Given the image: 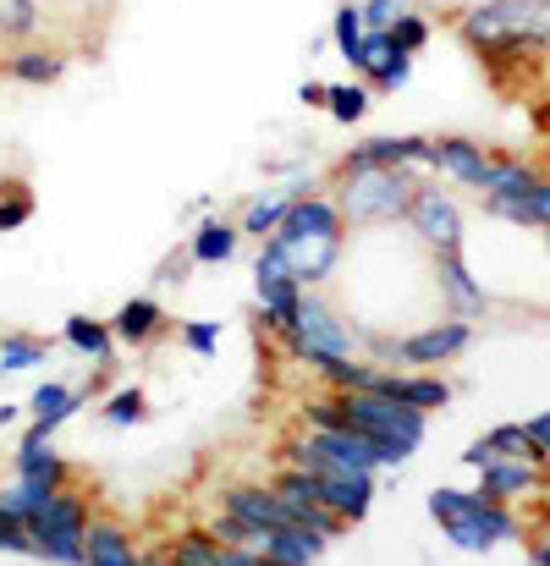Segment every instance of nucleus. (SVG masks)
I'll return each instance as SVG.
<instances>
[{
    "label": "nucleus",
    "instance_id": "obj_17",
    "mask_svg": "<svg viewBox=\"0 0 550 566\" xmlns=\"http://www.w3.org/2000/svg\"><path fill=\"white\" fill-rule=\"evenodd\" d=\"M259 551H264L270 562H281V566H314L320 556H325V534L309 528V523H287V528L259 534Z\"/></svg>",
    "mask_w": 550,
    "mask_h": 566
},
{
    "label": "nucleus",
    "instance_id": "obj_34",
    "mask_svg": "<svg viewBox=\"0 0 550 566\" xmlns=\"http://www.w3.org/2000/svg\"><path fill=\"white\" fill-rule=\"evenodd\" d=\"M385 33H391V44H396V50H413V55H418V50L429 44V17H418V11H402V17H396Z\"/></svg>",
    "mask_w": 550,
    "mask_h": 566
},
{
    "label": "nucleus",
    "instance_id": "obj_40",
    "mask_svg": "<svg viewBox=\"0 0 550 566\" xmlns=\"http://www.w3.org/2000/svg\"><path fill=\"white\" fill-rule=\"evenodd\" d=\"M364 6V22L369 28H391L402 17V0H359Z\"/></svg>",
    "mask_w": 550,
    "mask_h": 566
},
{
    "label": "nucleus",
    "instance_id": "obj_32",
    "mask_svg": "<svg viewBox=\"0 0 550 566\" xmlns=\"http://www.w3.org/2000/svg\"><path fill=\"white\" fill-rule=\"evenodd\" d=\"M144 412H149V401H144V390H138V385H127V390H116V396L105 401V418H111L116 429L144 423Z\"/></svg>",
    "mask_w": 550,
    "mask_h": 566
},
{
    "label": "nucleus",
    "instance_id": "obj_8",
    "mask_svg": "<svg viewBox=\"0 0 550 566\" xmlns=\"http://www.w3.org/2000/svg\"><path fill=\"white\" fill-rule=\"evenodd\" d=\"M407 220L435 253H463V209H457V198H446L440 188H418Z\"/></svg>",
    "mask_w": 550,
    "mask_h": 566
},
{
    "label": "nucleus",
    "instance_id": "obj_23",
    "mask_svg": "<svg viewBox=\"0 0 550 566\" xmlns=\"http://www.w3.org/2000/svg\"><path fill=\"white\" fill-rule=\"evenodd\" d=\"M292 198H298V192H264V198H253L248 214H242V231L259 237V242L276 237V231L287 226V214H292Z\"/></svg>",
    "mask_w": 550,
    "mask_h": 566
},
{
    "label": "nucleus",
    "instance_id": "obj_41",
    "mask_svg": "<svg viewBox=\"0 0 550 566\" xmlns=\"http://www.w3.org/2000/svg\"><path fill=\"white\" fill-rule=\"evenodd\" d=\"M490 462H496V446H490V434H479V440H474V446L463 451V468H474V473H485Z\"/></svg>",
    "mask_w": 550,
    "mask_h": 566
},
{
    "label": "nucleus",
    "instance_id": "obj_6",
    "mask_svg": "<svg viewBox=\"0 0 550 566\" xmlns=\"http://www.w3.org/2000/svg\"><path fill=\"white\" fill-rule=\"evenodd\" d=\"M468 342H474V319H440V325H424V331H413V336H402V342H374L385 358H396V364H407V369H440V364H452L457 353H468Z\"/></svg>",
    "mask_w": 550,
    "mask_h": 566
},
{
    "label": "nucleus",
    "instance_id": "obj_20",
    "mask_svg": "<svg viewBox=\"0 0 550 566\" xmlns=\"http://www.w3.org/2000/svg\"><path fill=\"white\" fill-rule=\"evenodd\" d=\"M83 401H89V390H72V385H61V379H44V385L28 396V412H33V423H44V429L55 434Z\"/></svg>",
    "mask_w": 550,
    "mask_h": 566
},
{
    "label": "nucleus",
    "instance_id": "obj_19",
    "mask_svg": "<svg viewBox=\"0 0 550 566\" xmlns=\"http://www.w3.org/2000/svg\"><path fill=\"white\" fill-rule=\"evenodd\" d=\"M374 390H380V396H396V401H407V407H424V412H435V407L452 401V385L440 375H391V369H380V375H374Z\"/></svg>",
    "mask_w": 550,
    "mask_h": 566
},
{
    "label": "nucleus",
    "instance_id": "obj_11",
    "mask_svg": "<svg viewBox=\"0 0 550 566\" xmlns=\"http://www.w3.org/2000/svg\"><path fill=\"white\" fill-rule=\"evenodd\" d=\"M490 166H496V155H485L474 138H435L429 144V171H440V177H452V182H463L474 192H485Z\"/></svg>",
    "mask_w": 550,
    "mask_h": 566
},
{
    "label": "nucleus",
    "instance_id": "obj_5",
    "mask_svg": "<svg viewBox=\"0 0 550 566\" xmlns=\"http://www.w3.org/2000/svg\"><path fill=\"white\" fill-rule=\"evenodd\" d=\"M418 198V182H413V166H396V171H353L347 188H342V214L353 226H369V220H407Z\"/></svg>",
    "mask_w": 550,
    "mask_h": 566
},
{
    "label": "nucleus",
    "instance_id": "obj_38",
    "mask_svg": "<svg viewBox=\"0 0 550 566\" xmlns=\"http://www.w3.org/2000/svg\"><path fill=\"white\" fill-rule=\"evenodd\" d=\"M183 342L198 358H215L220 353V325L215 319H193V325H183Z\"/></svg>",
    "mask_w": 550,
    "mask_h": 566
},
{
    "label": "nucleus",
    "instance_id": "obj_7",
    "mask_svg": "<svg viewBox=\"0 0 550 566\" xmlns=\"http://www.w3.org/2000/svg\"><path fill=\"white\" fill-rule=\"evenodd\" d=\"M292 353L303 358V353H331V358H353V347H359V331L320 297V292H303V303H298V325H292Z\"/></svg>",
    "mask_w": 550,
    "mask_h": 566
},
{
    "label": "nucleus",
    "instance_id": "obj_30",
    "mask_svg": "<svg viewBox=\"0 0 550 566\" xmlns=\"http://www.w3.org/2000/svg\"><path fill=\"white\" fill-rule=\"evenodd\" d=\"M407 77H413V50H396V44H391V55L369 72V83H374V88H385V94L407 88Z\"/></svg>",
    "mask_w": 550,
    "mask_h": 566
},
{
    "label": "nucleus",
    "instance_id": "obj_3",
    "mask_svg": "<svg viewBox=\"0 0 550 566\" xmlns=\"http://www.w3.org/2000/svg\"><path fill=\"white\" fill-rule=\"evenodd\" d=\"M28 528H33V545H39L44 562L89 566V501H83V495L55 490V495L28 517Z\"/></svg>",
    "mask_w": 550,
    "mask_h": 566
},
{
    "label": "nucleus",
    "instance_id": "obj_13",
    "mask_svg": "<svg viewBox=\"0 0 550 566\" xmlns=\"http://www.w3.org/2000/svg\"><path fill=\"white\" fill-rule=\"evenodd\" d=\"M220 506H226V512H237V517H242L248 528H259V534L298 523V506H287V501H281V490H259V484L226 490V501H220Z\"/></svg>",
    "mask_w": 550,
    "mask_h": 566
},
{
    "label": "nucleus",
    "instance_id": "obj_14",
    "mask_svg": "<svg viewBox=\"0 0 550 566\" xmlns=\"http://www.w3.org/2000/svg\"><path fill=\"white\" fill-rule=\"evenodd\" d=\"M320 495H325V506H331L342 523H364L369 506H374V473H364V468L325 473V479H320Z\"/></svg>",
    "mask_w": 550,
    "mask_h": 566
},
{
    "label": "nucleus",
    "instance_id": "obj_2",
    "mask_svg": "<svg viewBox=\"0 0 550 566\" xmlns=\"http://www.w3.org/2000/svg\"><path fill=\"white\" fill-rule=\"evenodd\" d=\"M429 517L446 528V539L463 551V556H490L496 545L518 539L523 523L507 501H490L479 490H435L429 495Z\"/></svg>",
    "mask_w": 550,
    "mask_h": 566
},
{
    "label": "nucleus",
    "instance_id": "obj_25",
    "mask_svg": "<svg viewBox=\"0 0 550 566\" xmlns=\"http://www.w3.org/2000/svg\"><path fill=\"white\" fill-rule=\"evenodd\" d=\"M331 39H336V50H342V61L359 72V61H364V39H369V22H364V6H336V22H331Z\"/></svg>",
    "mask_w": 550,
    "mask_h": 566
},
{
    "label": "nucleus",
    "instance_id": "obj_15",
    "mask_svg": "<svg viewBox=\"0 0 550 566\" xmlns=\"http://www.w3.org/2000/svg\"><path fill=\"white\" fill-rule=\"evenodd\" d=\"M276 237L287 242V264L303 286H320L342 259V237H287V231H276Z\"/></svg>",
    "mask_w": 550,
    "mask_h": 566
},
{
    "label": "nucleus",
    "instance_id": "obj_9",
    "mask_svg": "<svg viewBox=\"0 0 550 566\" xmlns=\"http://www.w3.org/2000/svg\"><path fill=\"white\" fill-rule=\"evenodd\" d=\"M546 462L550 457H501L496 451V462L479 473V495H490V501H523V495H535V490L550 484Z\"/></svg>",
    "mask_w": 550,
    "mask_h": 566
},
{
    "label": "nucleus",
    "instance_id": "obj_21",
    "mask_svg": "<svg viewBox=\"0 0 550 566\" xmlns=\"http://www.w3.org/2000/svg\"><path fill=\"white\" fill-rule=\"evenodd\" d=\"M89 566H144V556L133 551L127 528H116V523H89Z\"/></svg>",
    "mask_w": 550,
    "mask_h": 566
},
{
    "label": "nucleus",
    "instance_id": "obj_35",
    "mask_svg": "<svg viewBox=\"0 0 550 566\" xmlns=\"http://www.w3.org/2000/svg\"><path fill=\"white\" fill-rule=\"evenodd\" d=\"M490 446H496L501 457H546V451H535L529 423H496V429H490Z\"/></svg>",
    "mask_w": 550,
    "mask_h": 566
},
{
    "label": "nucleus",
    "instance_id": "obj_10",
    "mask_svg": "<svg viewBox=\"0 0 550 566\" xmlns=\"http://www.w3.org/2000/svg\"><path fill=\"white\" fill-rule=\"evenodd\" d=\"M429 144L435 138H364V144H353L347 149V160H342V177H353V171H396V166H429Z\"/></svg>",
    "mask_w": 550,
    "mask_h": 566
},
{
    "label": "nucleus",
    "instance_id": "obj_18",
    "mask_svg": "<svg viewBox=\"0 0 550 566\" xmlns=\"http://www.w3.org/2000/svg\"><path fill=\"white\" fill-rule=\"evenodd\" d=\"M342 226H347V214H342V203H331V198H314V192H298L292 198V214H287V237H342Z\"/></svg>",
    "mask_w": 550,
    "mask_h": 566
},
{
    "label": "nucleus",
    "instance_id": "obj_26",
    "mask_svg": "<svg viewBox=\"0 0 550 566\" xmlns=\"http://www.w3.org/2000/svg\"><path fill=\"white\" fill-rule=\"evenodd\" d=\"M237 231H242V226L204 220L198 237H193V264H226V259H237Z\"/></svg>",
    "mask_w": 550,
    "mask_h": 566
},
{
    "label": "nucleus",
    "instance_id": "obj_36",
    "mask_svg": "<svg viewBox=\"0 0 550 566\" xmlns=\"http://www.w3.org/2000/svg\"><path fill=\"white\" fill-rule=\"evenodd\" d=\"M33 220V198L22 182H11V188H0V231H17V226H28Z\"/></svg>",
    "mask_w": 550,
    "mask_h": 566
},
{
    "label": "nucleus",
    "instance_id": "obj_16",
    "mask_svg": "<svg viewBox=\"0 0 550 566\" xmlns=\"http://www.w3.org/2000/svg\"><path fill=\"white\" fill-rule=\"evenodd\" d=\"M485 209H490L496 220L550 231V177H540L535 188H523V192H485Z\"/></svg>",
    "mask_w": 550,
    "mask_h": 566
},
{
    "label": "nucleus",
    "instance_id": "obj_33",
    "mask_svg": "<svg viewBox=\"0 0 550 566\" xmlns=\"http://www.w3.org/2000/svg\"><path fill=\"white\" fill-rule=\"evenodd\" d=\"M0 551L6 556H39V545H33V528L11 512V506H0Z\"/></svg>",
    "mask_w": 550,
    "mask_h": 566
},
{
    "label": "nucleus",
    "instance_id": "obj_44",
    "mask_svg": "<svg viewBox=\"0 0 550 566\" xmlns=\"http://www.w3.org/2000/svg\"><path fill=\"white\" fill-rule=\"evenodd\" d=\"M298 99H303V105H325L331 88H325V83H298Z\"/></svg>",
    "mask_w": 550,
    "mask_h": 566
},
{
    "label": "nucleus",
    "instance_id": "obj_45",
    "mask_svg": "<svg viewBox=\"0 0 550 566\" xmlns=\"http://www.w3.org/2000/svg\"><path fill=\"white\" fill-rule=\"evenodd\" d=\"M529 562H535V566H550V539H535V545H529Z\"/></svg>",
    "mask_w": 550,
    "mask_h": 566
},
{
    "label": "nucleus",
    "instance_id": "obj_47",
    "mask_svg": "<svg viewBox=\"0 0 550 566\" xmlns=\"http://www.w3.org/2000/svg\"><path fill=\"white\" fill-rule=\"evenodd\" d=\"M259 566H281V562H270V556H259Z\"/></svg>",
    "mask_w": 550,
    "mask_h": 566
},
{
    "label": "nucleus",
    "instance_id": "obj_4",
    "mask_svg": "<svg viewBox=\"0 0 550 566\" xmlns=\"http://www.w3.org/2000/svg\"><path fill=\"white\" fill-rule=\"evenodd\" d=\"M342 407H347V429H359L369 440H396V446L418 451L424 434H429L424 407H407V401L380 396V390H342Z\"/></svg>",
    "mask_w": 550,
    "mask_h": 566
},
{
    "label": "nucleus",
    "instance_id": "obj_29",
    "mask_svg": "<svg viewBox=\"0 0 550 566\" xmlns=\"http://www.w3.org/2000/svg\"><path fill=\"white\" fill-rule=\"evenodd\" d=\"M220 556H226V539H215V534H183L172 551L177 566H220Z\"/></svg>",
    "mask_w": 550,
    "mask_h": 566
},
{
    "label": "nucleus",
    "instance_id": "obj_27",
    "mask_svg": "<svg viewBox=\"0 0 550 566\" xmlns=\"http://www.w3.org/2000/svg\"><path fill=\"white\" fill-rule=\"evenodd\" d=\"M6 72H11L17 83L44 88V83H55V77L66 72V61H61V55H50V50H22V55H11V61H6Z\"/></svg>",
    "mask_w": 550,
    "mask_h": 566
},
{
    "label": "nucleus",
    "instance_id": "obj_42",
    "mask_svg": "<svg viewBox=\"0 0 550 566\" xmlns=\"http://www.w3.org/2000/svg\"><path fill=\"white\" fill-rule=\"evenodd\" d=\"M523 423H529L535 451H546V457H550V407H546V412H535V418H523Z\"/></svg>",
    "mask_w": 550,
    "mask_h": 566
},
{
    "label": "nucleus",
    "instance_id": "obj_1",
    "mask_svg": "<svg viewBox=\"0 0 550 566\" xmlns=\"http://www.w3.org/2000/svg\"><path fill=\"white\" fill-rule=\"evenodd\" d=\"M463 39L485 61H523L550 50V0H485L463 17Z\"/></svg>",
    "mask_w": 550,
    "mask_h": 566
},
{
    "label": "nucleus",
    "instance_id": "obj_24",
    "mask_svg": "<svg viewBox=\"0 0 550 566\" xmlns=\"http://www.w3.org/2000/svg\"><path fill=\"white\" fill-rule=\"evenodd\" d=\"M66 347H77L83 358H94V364H105L111 358V347H116V331L111 325H100V319H89V314H72L66 319Z\"/></svg>",
    "mask_w": 550,
    "mask_h": 566
},
{
    "label": "nucleus",
    "instance_id": "obj_31",
    "mask_svg": "<svg viewBox=\"0 0 550 566\" xmlns=\"http://www.w3.org/2000/svg\"><path fill=\"white\" fill-rule=\"evenodd\" d=\"M325 111H331L336 122H359V116H369V88L364 83H331Z\"/></svg>",
    "mask_w": 550,
    "mask_h": 566
},
{
    "label": "nucleus",
    "instance_id": "obj_12",
    "mask_svg": "<svg viewBox=\"0 0 550 566\" xmlns=\"http://www.w3.org/2000/svg\"><path fill=\"white\" fill-rule=\"evenodd\" d=\"M435 281H440V297L457 308V319H474L490 308V292L479 286V275L468 270L463 253H435Z\"/></svg>",
    "mask_w": 550,
    "mask_h": 566
},
{
    "label": "nucleus",
    "instance_id": "obj_43",
    "mask_svg": "<svg viewBox=\"0 0 550 566\" xmlns=\"http://www.w3.org/2000/svg\"><path fill=\"white\" fill-rule=\"evenodd\" d=\"M259 545H226V556H220V566H259Z\"/></svg>",
    "mask_w": 550,
    "mask_h": 566
},
{
    "label": "nucleus",
    "instance_id": "obj_37",
    "mask_svg": "<svg viewBox=\"0 0 550 566\" xmlns=\"http://www.w3.org/2000/svg\"><path fill=\"white\" fill-rule=\"evenodd\" d=\"M39 28V0H6V17H0V33H33Z\"/></svg>",
    "mask_w": 550,
    "mask_h": 566
},
{
    "label": "nucleus",
    "instance_id": "obj_22",
    "mask_svg": "<svg viewBox=\"0 0 550 566\" xmlns=\"http://www.w3.org/2000/svg\"><path fill=\"white\" fill-rule=\"evenodd\" d=\"M160 325H166V314H160V303H149V297H133V303H122V314L111 319L116 342H133V347L155 342V331H160Z\"/></svg>",
    "mask_w": 550,
    "mask_h": 566
},
{
    "label": "nucleus",
    "instance_id": "obj_28",
    "mask_svg": "<svg viewBox=\"0 0 550 566\" xmlns=\"http://www.w3.org/2000/svg\"><path fill=\"white\" fill-rule=\"evenodd\" d=\"M44 358H50V342H33V336H0V375L39 369Z\"/></svg>",
    "mask_w": 550,
    "mask_h": 566
},
{
    "label": "nucleus",
    "instance_id": "obj_46",
    "mask_svg": "<svg viewBox=\"0 0 550 566\" xmlns=\"http://www.w3.org/2000/svg\"><path fill=\"white\" fill-rule=\"evenodd\" d=\"M11 418H22V407H0V423H11Z\"/></svg>",
    "mask_w": 550,
    "mask_h": 566
},
{
    "label": "nucleus",
    "instance_id": "obj_39",
    "mask_svg": "<svg viewBox=\"0 0 550 566\" xmlns=\"http://www.w3.org/2000/svg\"><path fill=\"white\" fill-rule=\"evenodd\" d=\"M215 539H226V545H259V528H248L237 512L220 506V517H215Z\"/></svg>",
    "mask_w": 550,
    "mask_h": 566
}]
</instances>
